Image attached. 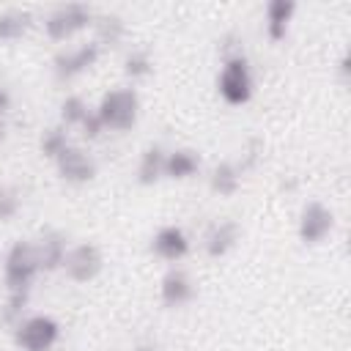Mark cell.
Here are the masks:
<instances>
[{"mask_svg":"<svg viewBox=\"0 0 351 351\" xmlns=\"http://www.w3.org/2000/svg\"><path fill=\"white\" fill-rule=\"evenodd\" d=\"M151 252L167 263H176L189 255V236L178 225H162L151 239Z\"/></svg>","mask_w":351,"mask_h":351,"instance_id":"30bf717a","label":"cell"},{"mask_svg":"<svg viewBox=\"0 0 351 351\" xmlns=\"http://www.w3.org/2000/svg\"><path fill=\"white\" fill-rule=\"evenodd\" d=\"M66 145H71L69 143V132H66V126L63 123H55V126H47L44 132H41V140H38V151H41V156L44 159H58V154L66 148Z\"/></svg>","mask_w":351,"mask_h":351,"instance_id":"ffe728a7","label":"cell"},{"mask_svg":"<svg viewBox=\"0 0 351 351\" xmlns=\"http://www.w3.org/2000/svg\"><path fill=\"white\" fill-rule=\"evenodd\" d=\"M33 247H36L41 271H58V269L63 266L66 252H69V247H66V236H63L60 230H55V228L44 230Z\"/></svg>","mask_w":351,"mask_h":351,"instance_id":"4fadbf2b","label":"cell"},{"mask_svg":"<svg viewBox=\"0 0 351 351\" xmlns=\"http://www.w3.org/2000/svg\"><path fill=\"white\" fill-rule=\"evenodd\" d=\"M332 230H335V211L329 206H324L321 200H310L302 206L296 222V233L302 244H321Z\"/></svg>","mask_w":351,"mask_h":351,"instance_id":"ba28073f","label":"cell"},{"mask_svg":"<svg viewBox=\"0 0 351 351\" xmlns=\"http://www.w3.org/2000/svg\"><path fill=\"white\" fill-rule=\"evenodd\" d=\"M33 16L25 8H5L0 11V41H16L27 33Z\"/></svg>","mask_w":351,"mask_h":351,"instance_id":"ac0fdd59","label":"cell"},{"mask_svg":"<svg viewBox=\"0 0 351 351\" xmlns=\"http://www.w3.org/2000/svg\"><path fill=\"white\" fill-rule=\"evenodd\" d=\"M88 112H90V110H88V104H85V99L77 96V93H71V96H66L63 104H60V123H63L66 129H69V126H80Z\"/></svg>","mask_w":351,"mask_h":351,"instance_id":"7402d4cb","label":"cell"},{"mask_svg":"<svg viewBox=\"0 0 351 351\" xmlns=\"http://www.w3.org/2000/svg\"><path fill=\"white\" fill-rule=\"evenodd\" d=\"M11 107V90L5 88V82H0V115Z\"/></svg>","mask_w":351,"mask_h":351,"instance_id":"484cf974","label":"cell"},{"mask_svg":"<svg viewBox=\"0 0 351 351\" xmlns=\"http://www.w3.org/2000/svg\"><path fill=\"white\" fill-rule=\"evenodd\" d=\"M55 170H58V176H60L66 184H88V181L96 178L99 165H96V159H93L90 154H85L82 148L66 145V148L58 154V159H55Z\"/></svg>","mask_w":351,"mask_h":351,"instance_id":"9c48e42d","label":"cell"},{"mask_svg":"<svg viewBox=\"0 0 351 351\" xmlns=\"http://www.w3.org/2000/svg\"><path fill=\"white\" fill-rule=\"evenodd\" d=\"M3 129H5V126H3V121H0V140H3Z\"/></svg>","mask_w":351,"mask_h":351,"instance_id":"f1b7e54d","label":"cell"},{"mask_svg":"<svg viewBox=\"0 0 351 351\" xmlns=\"http://www.w3.org/2000/svg\"><path fill=\"white\" fill-rule=\"evenodd\" d=\"M154 71V60L145 49H132L126 58H123V74L132 77V80H143Z\"/></svg>","mask_w":351,"mask_h":351,"instance_id":"603a6c76","label":"cell"},{"mask_svg":"<svg viewBox=\"0 0 351 351\" xmlns=\"http://www.w3.org/2000/svg\"><path fill=\"white\" fill-rule=\"evenodd\" d=\"M134 351H156V348H154V346H137Z\"/></svg>","mask_w":351,"mask_h":351,"instance_id":"83f0119b","label":"cell"},{"mask_svg":"<svg viewBox=\"0 0 351 351\" xmlns=\"http://www.w3.org/2000/svg\"><path fill=\"white\" fill-rule=\"evenodd\" d=\"M197 170H200L197 151H192V148H176V151H167L165 154V178L184 181V178H192Z\"/></svg>","mask_w":351,"mask_h":351,"instance_id":"9a60e30c","label":"cell"},{"mask_svg":"<svg viewBox=\"0 0 351 351\" xmlns=\"http://www.w3.org/2000/svg\"><path fill=\"white\" fill-rule=\"evenodd\" d=\"M60 340V324L52 315H27L14 326V343L19 351H52Z\"/></svg>","mask_w":351,"mask_h":351,"instance_id":"277c9868","label":"cell"},{"mask_svg":"<svg viewBox=\"0 0 351 351\" xmlns=\"http://www.w3.org/2000/svg\"><path fill=\"white\" fill-rule=\"evenodd\" d=\"M165 148L162 145H145L143 154H140V162H137V181L143 186H154L156 181L165 178Z\"/></svg>","mask_w":351,"mask_h":351,"instance_id":"2e32d148","label":"cell"},{"mask_svg":"<svg viewBox=\"0 0 351 351\" xmlns=\"http://www.w3.org/2000/svg\"><path fill=\"white\" fill-rule=\"evenodd\" d=\"M239 222L236 219H217L214 225H208V230H206V236H203V250H206V255H211V258H222V255H228L233 247H236V241H239Z\"/></svg>","mask_w":351,"mask_h":351,"instance_id":"7c38bea8","label":"cell"},{"mask_svg":"<svg viewBox=\"0 0 351 351\" xmlns=\"http://www.w3.org/2000/svg\"><path fill=\"white\" fill-rule=\"evenodd\" d=\"M96 44L99 47H118L123 41V33H126V25L118 14H101L96 22Z\"/></svg>","mask_w":351,"mask_h":351,"instance_id":"d6986e66","label":"cell"},{"mask_svg":"<svg viewBox=\"0 0 351 351\" xmlns=\"http://www.w3.org/2000/svg\"><path fill=\"white\" fill-rule=\"evenodd\" d=\"M93 22V11L85 3H63L58 8H52L44 19V33L52 41H66L74 33L85 30Z\"/></svg>","mask_w":351,"mask_h":351,"instance_id":"5b68a950","label":"cell"},{"mask_svg":"<svg viewBox=\"0 0 351 351\" xmlns=\"http://www.w3.org/2000/svg\"><path fill=\"white\" fill-rule=\"evenodd\" d=\"M340 77H343V80H348V55H343V58H340Z\"/></svg>","mask_w":351,"mask_h":351,"instance_id":"4316f807","label":"cell"},{"mask_svg":"<svg viewBox=\"0 0 351 351\" xmlns=\"http://www.w3.org/2000/svg\"><path fill=\"white\" fill-rule=\"evenodd\" d=\"M60 269L66 271V277H69L71 282H90V280H96V277L101 274V269H104L101 250H99L96 244H90V241H82V244H77V247H71V250L66 252Z\"/></svg>","mask_w":351,"mask_h":351,"instance_id":"52a82bcc","label":"cell"},{"mask_svg":"<svg viewBox=\"0 0 351 351\" xmlns=\"http://www.w3.org/2000/svg\"><path fill=\"white\" fill-rule=\"evenodd\" d=\"M159 299L165 307H184L195 299V282L189 280L186 271L170 269L159 282Z\"/></svg>","mask_w":351,"mask_h":351,"instance_id":"8fae6325","label":"cell"},{"mask_svg":"<svg viewBox=\"0 0 351 351\" xmlns=\"http://www.w3.org/2000/svg\"><path fill=\"white\" fill-rule=\"evenodd\" d=\"M208 186L219 195V197H233L241 186V167L230 159L225 162H217L211 167V176H208Z\"/></svg>","mask_w":351,"mask_h":351,"instance_id":"e0dca14e","label":"cell"},{"mask_svg":"<svg viewBox=\"0 0 351 351\" xmlns=\"http://www.w3.org/2000/svg\"><path fill=\"white\" fill-rule=\"evenodd\" d=\"M30 302V291H8L3 307H0V324L5 326H16L25 315V307Z\"/></svg>","mask_w":351,"mask_h":351,"instance_id":"44dd1931","label":"cell"},{"mask_svg":"<svg viewBox=\"0 0 351 351\" xmlns=\"http://www.w3.org/2000/svg\"><path fill=\"white\" fill-rule=\"evenodd\" d=\"M293 14H296L293 0H269L266 3V36L271 41H282L288 36Z\"/></svg>","mask_w":351,"mask_h":351,"instance_id":"5bb4252c","label":"cell"},{"mask_svg":"<svg viewBox=\"0 0 351 351\" xmlns=\"http://www.w3.org/2000/svg\"><path fill=\"white\" fill-rule=\"evenodd\" d=\"M41 274L36 247L30 241H14L3 258V282L8 291H30L33 280Z\"/></svg>","mask_w":351,"mask_h":351,"instance_id":"3957f363","label":"cell"},{"mask_svg":"<svg viewBox=\"0 0 351 351\" xmlns=\"http://www.w3.org/2000/svg\"><path fill=\"white\" fill-rule=\"evenodd\" d=\"M217 90H219L222 101L230 104V107H241L252 99L255 80H252L250 60L244 55L222 60V69H219V77H217Z\"/></svg>","mask_w":351,"mask_h":351,"instance_id":"7a4b0ae2","label":"cell"},{"mask_svg":"<svg viewBox=\"0 0 351 351\" xmlns=\"http://www.w3.org/2000/svg\"><path fill=\"white\" fill-rule=\"evenodd\" d=\"M96 115L104 129L112 132H126L137 123L140 115V96L134 88H112L99 99Z\"/></svg>","mask_w":351,"mask_h":351,"instance_id":"6da1fadb","label":"cell"},{"mask_svg":"<svg viewBox=\"0 0 351 351\" xmlns=\"http://www.w3.org/2000/svg\"><path fill=\"white\" fill-rule=\"evenodd\" d=\"M99 55H101V47L96 41H85L71 49H58L52 58V71L60 82H69V80L80 77L82 71H88L99 60Z\"/></svg>","mask_w":351,"mask_h":351,"instance_id":"8992f818","label":"cell"},{"mask_svg":"<svg viewBox=\"0 0 351 351\" xmlns=\"http://www.w3.org/2000/svg\"><path fill=\"white\" fill-rule=\"evenodd\" d=\"M22 208V195L11 184H0V222H8L19 214Z\"/></svg>","mask_w":351,"mask_h":351,"instance_id":"cb8c5ba5","label":"cell"},{"mask_svg":"<svg viewBox=\"0 0 351 351\" xmlns=\"http://www.w3.org/2000/svg\"><path fill=\"white\" fill-rule=\"evenodd\" d=\"M80 126H82V137H85V140H96V137L104 132V126H101V121H99L96 110H93V112H88V115H85V121H82Z\"/></svg>","mask_w":351,"mask_h":351,"instance_id":"d4e9b609","label":"cell"}]
</instances>
